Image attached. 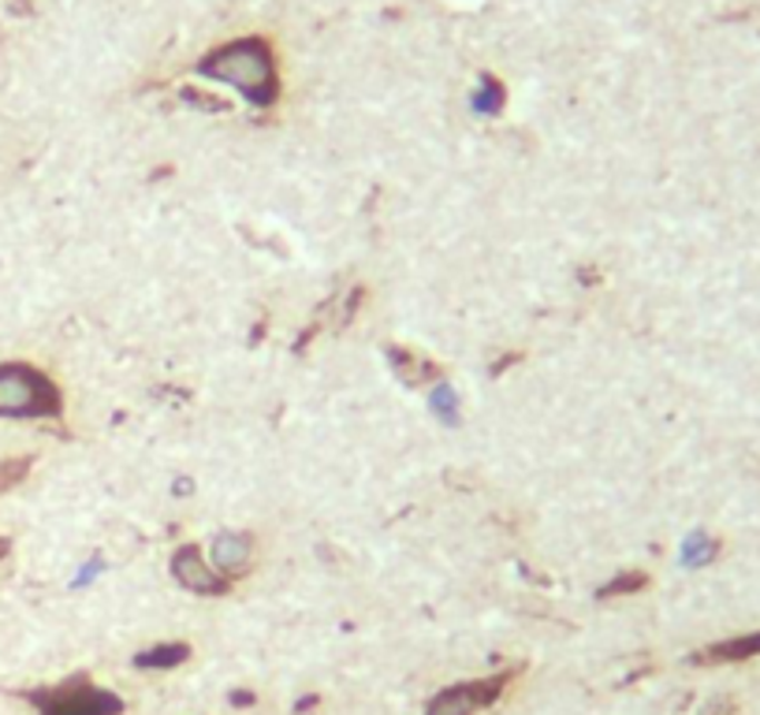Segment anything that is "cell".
Returning <instances> with one entry per match:
<instances>
[{
  "mask_svg": "<svg viewBox=\"0 0 760 715\" xmlns=\"http://www.w3.org/2000/svg\"><path fill=\"white\" fill-rule=\"evenodd\" d=\"M198 71L213 82L235 87L254 105H273L280 98L276 57H273L269 41H261V38H239V41H228V46L213 49L209 57L198 63Z\"/></svg>",
  "mask_w": 760,
  "mask_h": 715,
  "instance_id": "6da1fadb",
  "label": "cell"
},
{
  "mask_svg": "<svg viewBox=\"0 0 760 715\" xmlns=\"http://www.w3.org/2000/svg\"><path fill=\"white\" fill-rule=\"evenodd\" d=\"M60 414V395L34 366H0V418H46Z\"/></svg>",
  "mask_w": 760,
  "mask_h": 715,
  "instance_id": "7a4b0ae2",
  "label": "cell"
},
{
  "mask_svg": "<svg viewBox=\"0 0 760 715\" xmlns=\"http://www.w3.org/2000/svg\"><path fill=\"white\" fill-rule=\"evenodd\" d=\"M503 682L500 678H488V682H470V686H455V689H444L441 697L430 704V712L425 715H474L481 712L492 697H500Z\"/></svg>",
  "mask_w": 760,
  "mask_h": 715,
  "instance_id": "3957f363",
  "label": "cell"
},
{
  "mask_svg": "<svg viewBox=\"0 0 760 715\" xmlns=\"http://www.w3.org/2000/svg\"><path fill=\"white\" fill-rule=\"evenodd\" d=\"M116 712H120V701L93 686L63 689L46 704V715H116Z\"/></svg>",
  "mask_w": 760,
  "mask_h": 715,
  "instance_id": "277c9868",
  "label": "cell"
},
{
  "mask_svg": "<svg viewBox=\"0 0 760 715\" xmlns=\"http://www.w3.org/2000/svg\"><path fill=\"white\" fill-rule=\"evenodd\" d=\"M172 578L184 585L190 593H206V596H217L224 593V578L220 574L209 570V563L201 559L198 548H179L176 559H172Z\"/></svg>",
  "mask_w": 760,
  "mask_h": 715,
  "instance_id": "5b68a950",
  "label": "cell"
},
{
  "mask_svg": "<svg viewBox=\"0 0 760 715\" xmlns=\"http://www.w3.org/2000/svg\"><path fill=\"white\" fill-rule=\"evenodd\" d=\"M209 559H213V567H217L220 574L239 578V574L250 570L254 540L246 537V533H220V537L213 540V548H209Z\"/></svg>",
  "mask_w": 760,
  "mask_h": 715,
  "instance_id": "8992f818",
  "label": "cell"
},
{
  "mask_svg": "<svg viewBox=\"0 0 760 715\" xmlns=\"http://www.w3.org/2000/svg\"><path fill=\"white\" fill-rule=\"evenodd\" d=\"M760 656V634L731 637V642L709 645L704 653H698V664H742V659Z\"/></svg>",
  "mask_w": 760,
  "mask_h": 715,
  "instance_id": "52a82bcc",
  "label": "cell"
},
{
  "mask_svg": "<svg viewBox=\"0 0 760 715\" xmlns=\"http://www.w3.org/2000/svg\"><path fill=\"white\" fill-rule=\"evenodd\" d=\"M187 659V645H157L154 653H142L135 659L138 667H176Z\"/></svg>",
  "mask_w": 760,
  "mask_h": 715,
  "instance_id": "ba28073f",
  "label": "cell"
},
{
  "mask_svg": "<svg viewBox=\"0 0 760 715\" xmlns=\"http://www.w3.org/2000/svg\"><path fill=\"white\" fill-rule=\"evenodd\" d=\"M500 105H503V87L496 79H485L481 82V90L474 93V109L481 116H492V112H500Z\"/></svg>",
  "mask_w": 760,
  "mask_h": 715,
  "instance_id": "9c48e42d",
  "label": "cell"
},
{
  "mask_svg": "<svg viewBox=\"0 0 760 715\" xmlns=\"http://www.w3.org/2000/svg\"><path fill=\"white\" fill-rule=\"evenodd\" d=\"M715 555V540H709L704 533H693V537L687 540V563L690 567H701V563H709Z\"/></svg>",
  "mask_w": 760,
  "mask_h": 715,
  "instance_id": "30bf717a",
  "label": "cell"
},
{
  "mask_svg": "<svg viewBox=\"0 0 760 715\" xmlns=\"http://www.w3.org/2000/svg\"><path fill=\"white\" fill-rule=\"evenodd\" d=\"M23 477H27V463H4L0 466V493L12 488L16 481H23Z\"/></svg>",
  "mask_w": 760,
  "mask_h": 715,
  "instance_id": "8fae6325",
  "label": "cell"
},
{
  "mask_svg": "<svg viewBox=\"0 0 760 715\" xmlns=\"http://www.w3.org/2000/svg\"><path fill=\"white\" fill-rule=\"evenodd\" d=\"M433 407H436V414H455V391H452V384H441V388H436Z\"/></svg>",
  "mask_w": 760,
  "mask_h": 715,
  "instance_id": "7c38bea8",
  "label": "cell"
},
{
  "mask_svg": "<svg viewBox=\"0 0 760 715\" xmlns=\"http://www.w3.org/2000/svg\"><path fill=\"white\" fill-rule=\"evenodd\" d=\"M8 552V540H0V555H4Z\"/></svg>",
  "mask_w": 760,
  "mask_h": 715,
  "instance_id": "4fadbf2b",
  "label": "cell"
}]
</instances>
